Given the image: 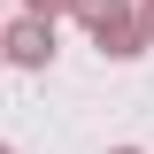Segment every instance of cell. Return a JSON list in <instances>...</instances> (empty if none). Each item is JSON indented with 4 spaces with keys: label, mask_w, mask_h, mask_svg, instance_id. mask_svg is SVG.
<instances>
[{
    "label": "cell",
    "mask_w": 154,
    "mask_h": 154,
    "mask_svg": "<svg viewBox=\"0 0 154 154\" xmlns=\"http://www.w3.org/2000/svg\"><path fill=\"white\" fill-rule=\"evenodd\" d=\"M77 23L93 31V46L108 62H139L154 46V31H146V16H139L131 0H77Z\"/></svg>",
    "instance_id": "obj_1"
},
{
    "label": "cell",
    "mask_w": 154,
    "mask_h": 154,
    "mask_svg": "<svg viewBox=\"0 0 154 154\" xmlns=\"http://www.w3.org/2000/svg\"><path fill=\"white\" fill-rule=\"evenodd\" d=\"M0 54L16 62V69H46V62H54V23H46V16L0 23Z\"/></svg>",
    "instance_id": "obj_2"
},
{
    "label": "cell",
    "mask_w": 154,
    "mask_h": 154,
    "mask_svg": "<svg viewBox=\"0 0 154 154\" xmlns=\"http://www.w3.org/2000/svg\"><path fill=\"white\" fill-rule=\"evenodd\" d=\"M23 16H46V23H62V16H77V0H23Z\"/></svg>",
    "instance_id": "obj_3"
},
{
    "label": "cell",
    "mask_w": 154,
    "mask_h": 154,
    "mask_svg": "<svg viewBox=\"0 0 154 154\" xmlns=\"http://www.w3.org/2000/svg\"><path fill=\"white\" fill-rule=\"evenodd\" d=\"M139 16H146V31H154V0H139Z\"/></svg>",
    "instance_id": "obj_4"
},
{
    "label": "cell",
    "mask_w": 154,
    "mask_h": 154,
    "mask_svg": "<svg viewBox=\"0 0 154 154\" xmlns=\"http://www.w3.org/2000/svg\"><path fill=\"white\" fill-rule=\"evenodd\" d=\"M108 154H139V146H108Z\"/></svg>",
    "instance_id": "obj_5"
},
{
    "label": "cell",
    "mask_w": 154,
    "mask_h": 154,
    "mask_svg": "<svg viewBox=\"0 0 154 154\" xmlns=\"http://www.w3.org/2000/svg\"><path fill=\"white\" fill-rule=\"evenodd\" d=\"M0 69H8V54H0Z\"/></svg>",
    "instance_id": "obj_6"
},
{
    "label": "cell",
    "mask_w": 154,
    "mask_h": 154,
    "mask_svg": "<svg viewBox=\"0 0 154 154\" xmlns=\"http://www.w3.org/2000/svg\"><path fill=\"white\" fill-rule=\"evenodd\" d=\"M0 154H16V146H0Z\"/></svg>",
    "instance_id": "obj_7"
},
{
    "label": "cell",
    "mask_w": 154,
    "mask_h": 154,
    "mask_svg": "<svg viewBox=\"0 0 154 154\" xmlns=\"http://www.w3.org/2000/svg\"><path fill=\"white\" fill-rule=\"evenodd\" d=\"M0 23H8V16H0Z\"/></svg>",
    "instance_id": "obj_8"
}]
</instances>
